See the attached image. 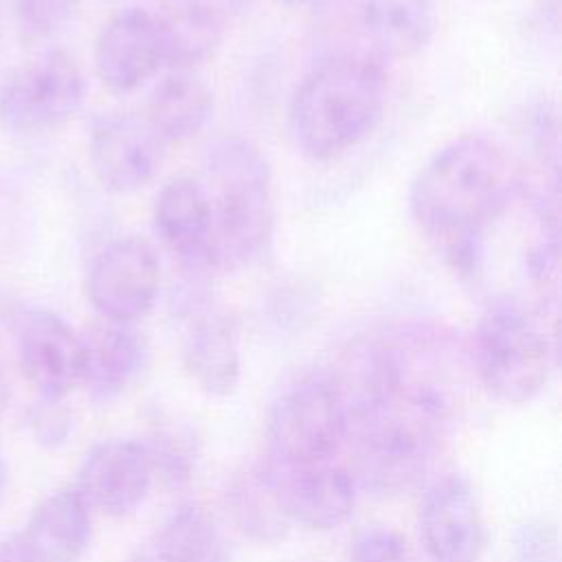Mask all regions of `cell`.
I'll return each mask as SVG.
<instances>
[{
  "label": "cell",
  "mask_w": 562,
  "mask_h": 562,
  "mask_svg": "<svg viewBox=\"0 0 562 562\" xmlns=\"http://www.w3.org/2000/svg\"><path fill=\"white\" fill-rule=\"evenodd\" d=\"M481 386L503 404H525L547 384L555 345L522 305L503 299L481 314L470 347Z\"/></svg>",
  "instance_id": "5"
},
{
  "label": "cell",
  "mask_w": 562,
  "mask_h": 562,
  "mask_svg": "<svg viewBox=\"0 0 562 562\" xmlns=\"http://www.w3.org/2000/svg\"><path fill=\"white\" fill-rule=\"evenodd\" d=\"M154 479H162L169 485H180L191 479L198 463V446L184 428H156L143 439Z\"/></svg>",
  "instance_id": "24"
},
{
  "label": "cell",
  "mask_w": 562,
  "mask_h": 562,
  "mask_svg": "<svg viewBox=\"0 0 562 562\" xmlns=\"http://www.w3.org/2000/svg\"><path fill=\"white\" fill-rule=\"evenodd\" d=\"M349 562H413V555L397 531L373 525L353 536Z\"/></svg>",
  "instance_id": "27"
},
{
  "label": "cell",
  "mask_w": 562,
  "mask_h": 562,
  "mask_svg": "<svg viewBox=\"0 0 562 562\" xmlns=\"http://www.w3.org/2000/svg\"><path fill=\"white\" fill-rule=\"evenodd\" d=\"M151 15L171 68H193L222 44L224 15L213 0H158Z\"/></svg>",
  "instance_id": "19"
},
{
  "label": "cell",
  "mask_w": 562,
  "mask_h": 562,
  "mask_svg": "<svg viewBox=\"0 0 562 562\" xmlns=\"http://www.w3.org/2000/svg\"><path fill=\"white\" fill-rule=\"evenodd\" d=\"M226 507L235 527L259 544H274L288 536L292 520L274 468L248 465L235 472L226 485Z\"/></svg>",
  "instance_id": "20"
},
{
  "label": "cell",
  "mask_w": 562,
  "mask_h": 562,
  "mask_svg": "<svg viewBox=\"0 0 562 562\" xmlns=\"http://www.w3.org/2000/svg\"><path fill=\"white\" fill-rule=\"evenodd\" d=\"M7 402V382H4V375H2V369H0V411Z\"/></svg>",
  "instance_id": "32"
},
{
  "label": "cell",
  "mask_w": 562,
  "mask_h": 562,
  "mask_svg": "<svg viewBox=\"0 0 562 562\" xmlns=\"http://www.w3.org/2000/svg\"><path fill=\"white\" fill-rule=\"evenodd\" d=\"M149 562H228V544L215 516L195 503L178 507L156 533Z\"/></svg>",
  "instance_id": "22"
},
{
  "label": "cell",
  "mask_w": 562,
  "mask_h": 562,
  "mask_svg": "<svg viewBox=\"0 0 562 562\" xmlns=\"http://www.w3.org/2000/svg\"><path fill=\"white\" fill-rule=\"evenodd\" d=\"M290 520L327 531L340 527L356 507V479L347 468L325 463L274 468Z\"/></svg>",
  "instance_id": "16"
},
{
  "label": "cell",
  "mask_w": 562,
  "mask_h": 562,
  "mask_svg": "<svg viewBox=\"0 0 562 562\" xmlns=\"http://www.w3.org/2000/svg\"><path fill=\"white\" fill-rule=\"evenodd\" d=\"M213 94L193 68H171L151 90L145 119L165 143L193 138L211 119Z\"/></svg>",
  "instance_id": "21"
},
{
  "label": "cell",
  "mask_w": 562,
  "mask_h": 562,
  "mask_svg": "<svg viewBox=\"0 0 562 562\" xmlns=\"http://www.w3.org/2000/svg\"><path fill=\"white\" fill-rule=\"evenodd\" d=\"M279 4H283V7H288V9H294V7H303V4H307L310 0H277Z\"/></svg>",
  "instance_id": "33"
},
{
  "label": "cell",
  "mask_w": 562,
  "mask_h": 562,
  "mask_svg": "<svg viewBox=\"0 0 562 562\" xmlns=\"http://www.w3.org/2000/svg\"><path fill=\"white\" fill-rule=\"evenodd\" d=\"M154 231L187 274L215 270L213 222L202 180L176 176L154 200Z\"/></svg>",
  "instance_id": "14"
},
{
  "label": "cell",
  "mask_w": 562,
  "mask_h": 562,
  "mask_svg": "<svg viewBox=\"0 0 562 562\" xmlns=\"http://www.w3.org/2000/svg\"><path fill=\"white\" fill-rule=\"evenodd\" d=\"M4 490H7V465H4V459L0 454V501H2Z\"/></svg>",
  "instance_id": "31"
},
{
  "label": "cell",
  "mask_w": 562,
  "mask_h": 562,
  "mask_svg": "<svg viewBox=\"0 0 562 562\" xmlns=\"http://www.w3.org/2000/svg\"><path fill=\"white\" fill-rule=\"evenodd\" d=\"M386 72L369 55H334L296 86L288 127L296 149L312 160H331L362 143L386 105Z\"/></svg>",
  "instance_id": "2"
},
{
  "label": "cell",
  "mask_w": 562,
  "mask_h": 562,
  "mask_svg": "<svg viewBox=\"0 0 562 562\" xmlns=\"http://www.w3.org/2000/svg\"><path fill=\"white\" fill-rule=\"evenodd\" d=\"M26 424L33 439L44 448H59L70 437V411L64 400L37 397L26 411Z\"/></svg>",
  "instance_id": "28"
},
{
  "label": "cell",
  "mask_w": 562,
  "mask_h": 562,
  "mask_svg": "<svg viewBox=\"0 0 562 562\" xmlns=\"http://www.w3.org/2000/svg\"><path fill=\"white\" fill-rule=\"evenodd\" d=\"M446 419L397 395L349 411L351 476L380 496H397L424 479Z\"/></svg>",
  "instance_id": "4"
},
{
  "label": "cell",
  "mask_w": 562,
  "mask_h": 562,
  "mask_svg": "<svg viewBox=\"0 0 562 562\" xmlns=\"http://www.w3.org/2000/svg\"><path fill=\"white\" fill-rule=\"evenodd\" d=\"M160 290L154 246L136 235L103 246L86 274V294L101 318L136 323L151 312Z\"/></svg>",
  "instance_id": "8"
},
{
  "label": "cell",
  "mask_w": 562,
  "mask_h": 562,
  "mask_svg": "<svg viewBox=\"0 0 562 562\" xmlns=\"http://www.w3.org/2000/svg\"><path fill=\"white\" fill-rule=\"evenodd\" d=\"M37 562H79L92 538V509L75 485L44 496L20 529Z\"/></svg>",
  "instance_id": "18"
},
{
  "label": "cell",
  "mask_w": 562,
  "mask_h": 562,
  "mask_svg": "<svg viewBox=\"0 0 562 562\" xmlns=\"http://www.w3.org/2000/svg\"><path fill=\"white\" fill-rule=\"evenodd\" d=\"M204 191L213 222V263L244 270L270 257L274 244L272 176L246 138H220L206 156Z\"/></svg>",
  "instance_id": "3"
},
{
  "label": "cell",
  "mask_w": 562,
  "mask_h": 562,
  "mask_svg": "<svg viewBox=\"0 0 562 562\" xmlns=\"http://www.w3.org/2000/svg\"><path fill=\"white\" fill-rule=\"evenodd\" d=\"M165 145L145 114H103L90 130V167L108 191L132 193L156 178L165 158Z\"/></svg>",
  "instance_id": "9"
},
{
  "label": "cell",
  "mask_w": 562,
  "mask_h": 562,
  "mask_svg": "<svg viewBox=\"0 0 562 562\" xmlns=\"http://www.w3.org/2000/svg\"><path fill=\"white\" fill-rule=\"evenodd\" d=\"M182 340V367L200 391L226 397L239 382V345L233 321L211 303L193 312Z\"/></svg>",
  "instance_id": "17"
},
{
  "label": "cell",
  "mask_w": 562,
  "mask_h": 562,
  "mask_svg": "<svg viewBox=\"0 0 562 562\" xmlns=\"http://www.w3.org/2000/svg\"><path fill=\"white\" fill-rule=\"evenodd\" d=\"M362 24L384 55H415L428 44L435 29L432 0H364Z\"/></svg>",
  "instance_id": "23"
},
{
  "label": "cell",
  "mask_w": 562,
  "mask_h": 562,
  "mask_svg": "<svg viewBox=\"0 0 562 562\" xmlns=\"http://www.w3.org/2000/svg\"><path fill=\"white\" fill-rule=\"evenodd\" d=\"M558 4H560V0H538L540 11H542L544 15H551V18L558 15Z\"/></svg>",
  "instance_id": "30"
},
{
  "label": "cell",
  "mask_w": 562,
  "mask_h": 562,
  "mask_svg": "<svg viewBox=\"0 0 562 562\" xmlns=\"http://www.w3.org/2000/svg\"><path fill=\"white\" fill-rule=\"evenodd\" d=\"M512 558L514 562H562L555 522L531 518L518 525L512 536Z\"/></svg>",
  "instance_id": "26"
},
{
  "label": "cell",
  "mask_w": 562,
  "mask_h": 562,
  "mask_svg": "<svg viewBox=\"0 0 562 562\" xmlns=\"http://www.w3.org/2000/svg\"><path fill=\"white\" fill-rule=\"evenodd\" d=\"M18 364L37 397L64 400L81 375V342L59 314L29 310L18 323Z\"/></svg>",
  "instance_id": "10"
},
{
  "label": "cell",
  "mask_w": 562,
  "mask_h": 562,
  "mask_svg": "<svg viewBox=\"0 0 562 562\" xmlns=\"http://www.w3.org/2000/svg\"><path fill=\"white\" fill-rule=\"evenodd\" d=\"M86 79L64 50L37 53L0 79V125L35 136L66 125L83 105Z\"/></svg>",
  "instance_id": "7"
},
{
  "label": "cell",
  "mask_w": 562,
  "mask_h": 562,
  "mask_svg": "<svg viewBox=\"0 0 562 562\" xmlns=\"http://www.w3.org/2000/svg\"><path fill=\"white\" fill-rule=\"evenodd\" d=\"M0 562H37L26 547L20 531H13L11 536H4L0 540Z\"/></svg>",
  "instance_id": "29"
},
{
  "label": "cell",
  "mask_w": 562,
  "mask_h": 562,
  "mask_svg": "<svg viewBox=\"0 0 562 562\" xmlns=\"http://www.w3.org/2000/svg\"><path fill=\"white\" fill-rule=\"evenodd\" d=\"M79 384L94 402H112L125 393L147 364V342L132 323L97 318L79 331Z\"/></svg>",
  "instance_id": "15"
},
{
  "label": "cell",
  "mask_w": 562,
  "mask_h": 562,
  "mask_svg": "<svg viewBox=\"0 0 562 562\" xmlns=\"http://www.w3.org/2000/svg\"><path fill=\"white\" fill-rule=\"evenodd\" d=\"M11 4L20 33L29 40H46L72 20L79 0H11Z\"/></svg>",
  "instance_id": "25"
},
{
  "label": "cell",
  "mask_w": 562,
  "mask_h": 562,
  "mask_svg": "<svg viewBox=\"0 0 562 562\" xmlns=\"http://www.w3.org/2000/svg\"><path fill=\"white\" fill-rule=\"evenodd\" d=\"M151 481L154 470L143 439H108L83 457L75 487L92 512L121 518L145 501Z\"/></svg>",
  "instance_id": "11"
},
{
  "label": "cell",
  "mask_w": 562,
  "mask_h": 562,
  "mask_svg": "<svg viewBox=\"0 0 562 562\" xmlns=\"http://www.w3.org/2000/svg\"><path fill=\"white\" fill-rule=\"evenodd\" d=\"M349 411L327 371L285 386L272 406L270 439L285 465L329 461L347 439Z\"/></svg>",
  "instance_id": "6"
},
{
  "label": "cell",
  "mask_w": 562,
  "mask_h": 562,
  "mask_svg": "<svg viewBox=\"0 0 562 562\" xmlns=\"http://www.w3.org/2000/svg\"><path fill=\"white\" fill-rule=\"evenodd\" d=\"M525 184V165L503 140L470 132L446 143L417 171L408 209L443 263L461 281H476L485 233Z\"/></svg>",
  "instance_id": "1"
},
{
  "label": "cell",
  "mask_w": 562,
  "mask_h": 562,
  "mask_svg": "<svg viewBox=\"0 0 562 562\" xmlns=\"http://www.w3.org/2000/svg\"><path fill=\"white\" fill-rule=\"evenodd\" d=\"M419 536L435 562H476L485 529L465 479L452 474L428 487L419 507Z\"/></svg>",
  "instance_id": "13"
},
{
  "label": "cell",
  "mask_w": 562,
  "mask_h": 562,
  "mask_svg": "<svg viewBox=\"0 0 562 562\" xmlns=\"http://www.w3.org/2000/svg\"><path fill=\"white\" fill-rule=\"evenodd\" d=\"M94 72L116 94L132 92L165 66V50L151 11L127 7L114 13L94 40Z\"/></svg>",
  "instance_id": "12"
}]
</instances>
